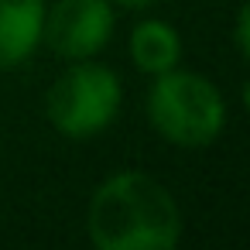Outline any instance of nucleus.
<instances>
[{"instance_id": "nucleus-1", "label": "nucleus", "mask_w": 250, "mask_h": 250, "mask_svg": "<svg viewBox=\"0 0 250 250\" xmlns=\"http://www.w3.org/2000/svg\"><path fill=\"white\" fill-rule=\"evenodd\" d=\"M86 229L100 250H171L182 240V209L158 178L117 171L93 192Z\"/></svg>"}, {"instance_id": "nucleus-2", "label": "nucleus", "mask_w": 250, "mask_h": 250, "mask_svg": "<svg viewBox=\"0 0 250 250\" xmlns=\"http://www.w3.org/2000/svg\"><path fill=\"white\" fill-rule=\"evenodd\" d=\"M151 127L175 147L195 151L209 147L226 127V100L212 79L199 72H182L178 65L154 76L147 93Z\"/></svg>"}, {"instance_id": "nucleus-3", "label": "nucleus", "mask_w": 250, "mask_h": 250, "mask_svg": "<svg viewBox=\"0 0 250 250\" xmlns=\"http://www.w3.org/2000/svg\"><path fill=\"white\" fill-rule=\"evenodd\" d=\"M124 103V86L120 76L100 62H72L48 89L45 113L52 127L72 141H86L103 134Z\"/></svg>"}, {"instance_id": "nucleus-4", "label": "nucleus", "mask_w": 250, "mask_h": 250, "mask_svg": "<svg viewBox=\"0 0 250 250\" xmlns=\"http://www.w3.org/2000/svg\"><path fill=\"white\" fill-rule=\"evenodd\" d=\"M113 4L110 0H59L55 7H45L42 42L69 62L93 59L113 38Z\"/></svg>"}, {"instance_id": "nucleus-5", "label": "nucleus", "mask_w": 250, "mask_h": 250, "mask_svg": "<svg viewBox=\"0 0 250 250\" xmlns=\"http://www.w3.org/2000/svg\"><path fill=\"white\" fill-rule=\"evenodd\" d=\"M45 0H0V72L18 69L42 45Z\"/></svg>"}, {"instance_id": "nucleus-6", "label": "nucleus", "mask_w": 250, "mask_h": 250, "mask_svg": "<svg viewBox=\"0 0 250 250\" xmlns=\"http://www.w3.org/2000/svg\"><path fill=\"white\" fill-rule=\"evenodd\" d=\"M130 59H134V65L141 72L161 76V72H168V69L178 65V59H182V38H178V31L168 21L147 18V21L134 24V31H130Z\"/></svg>"}, {"instance_id": "nucleus-7", "label": "nucleus", "mask_w": 250, "mask_h": 250, "mask_svg": "<svg viewBox=\"0 0 250 250\" xmlns=\"http://www.w3.org/2000/svg\"><path fill=\"white\" fill-rule=\"evenodd\" d=\"M236 48L240 55H247V7H240L236 14Z\"/></svg>"}, {"instance_id": "nucleus-8", "label": "nucleus", "mask_w": 250, "mask_h": 250, "mask_svg": "<svg viewBox=\"0 0 250 250\" xmlns=\"http://www.w3.org/2000/svg\"><path fill=\"white\" fill-rule=\"evenodd\" d=\"M110 4H120V7H127V11H147V7L158 4V0H110Z\"/></svg>"}]
</instances>
